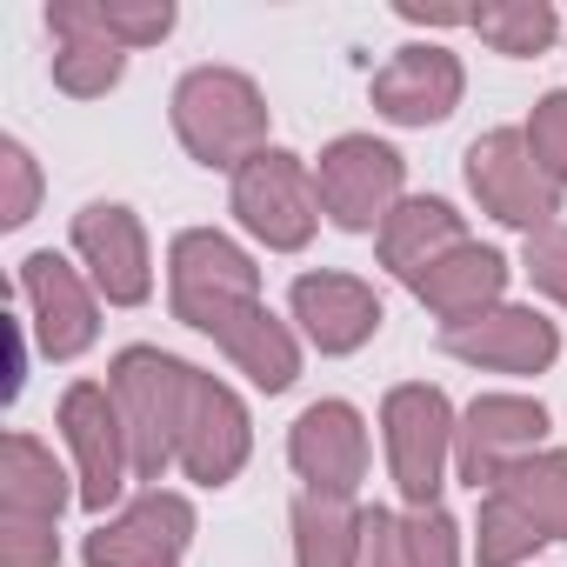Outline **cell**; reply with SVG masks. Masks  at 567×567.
<instances>
[{
  "mask_svg": "<svg viewBox=\"0 0 567 567\" xmlns=\"http://www.w3.org/2000/svg\"><path fill=\"white\" fill-rule=\"evenodd\" d=\"M288 461L308 481V494H341L354 501L368 481V421L354 401H308L288 427Z\"/></svg>",
  "mask_w": 567,
  "mask_h": 567,
  "instance_id": "9a60e30c",
  "label": "cell"
},
{
  "mask_svg": "<svg viewBox=\"0 0 567 567\" xmlns=\"http://www.w3.org/2000/svg\"><path fill=\"white\" fill-rule=\"evenodd\" d=\"M54 427L74 454V487H81V507L107 520V507L121 501V487L134 481V447H127V427H121V408L107 394V381H74L54 408Z\"/></svg>",
  "mask_w": 567,
  "mask_h": 567,
  "instance_id": "ba28073f",
  "label": "cell"
},
{
  "mask_svg": "<svg viewBox=\"0 0 567 567\" xmlns=\"http://www.w3.org/2000/svg\"><path fill=\"white\" fill-rule=\"evenodd\" d=\"M68 501H81V487L68 481V467L54 461V447L28 427H14L0 441V514L21 520H61Z\"/></svg>",
  "mask_w": 567,
  "mask_h": 567,
  "instance_id": "7402d4cb",
  "label": "cell"
},
{
  "mask_svg": "<svg viewBox=\"0 0 567 567\" xmlns=\"http://www.w3.org/2000/svg\"><path fill=\"white\" fill-rule=\"evenodd\" d=\"M520 134H527V147H534V161L547 167V181H554V187L567 194V87H554V94H540Z\"/></svg>",
  "mask_w": 567,
  "mask_h": 567,
  "instance_id": "f1b7e54d",
  "label": "cell"
},
{
  "mask_svg": "<svg viewBox=\"0 0 567 567\" xmlns=\"http://www.w3.org/2000/svg\"><path fill=\"white\" fill-rule=\"evenodd\" d=\"M174 0H54L48 34L61 41H114V48H161L174 34Z\"/></svg>",
  "mask_w": 567,
  "mask_h": 567,
  "instance_id": "44dd1931",
  "label": "cell"
},
{
  "mask_svg": "<svg viewBox=\"0 0 567 567\" xmlns=\"http://www.w3.org/2000/svg\"><path fill=\"white\" fill-rule=\"evenodd\" d=\"M61 520H21L0 514V567H61Z\"/></svg>",
  "mask_w": 567,
  "mask_h": 567,
  "instance_id": "1f68e13d",
  "label": "cell"
},
{
  "mask_svg": "<svg viewBox=\"0 0 567 567\" xmlns=\"http://www.w3.org/2000/svg\"><path fill=\"white\" fill-rule=\"evenodd\" d=\"M494 487L507 501H520L547 540H567V447H540V454L514 461Z\"/></svg>",
  "mask_w": 567,
  "mask_h": 567,
  "instance_id": "cb8c5ba5",
  "label": "cell"
},
{
  "mask_svg": "<svg viewBox=\"0 0 567 567\" xmlns=\"http://www.w3.org/2000/svg\"><path fill=\"white\" fill-rule=\"evenodd\" d=\"M467 534H474V567H520V560H534V547H547V534L534 527V514L520 501H507L501 487L481 494Z\"/></svg>",
  "mask_w": 567,
  "mask_h": 567,
  "instance_id": "484cf974",
  "label": "cell"
},
{
  "mask_svg": "<svg viewBox=\"0 0 567 567\" xmlns=\"http://www.w3.org/2000/svg\"><path fill=\"white\" fill-rule=\"evenodd\" d=\"M461 174H467V194L481 200V214H494L501 227L540 234V227H554V214H560V187L547 181V167L534 161V147H527L520 127H487V134H474L467 154H461Z\"/></svg>",
  "mask_w": 567,
  "mask_h": 567,
  "instance_id": "52a82bcc",
  "label": "cell"
},
{
  "mask_svg": "<svg viewBox=\"0 0 567 567\" xmlns=\"http://www.w3.org/2000/svg\"><path fill=\"white\" fill-rule=\"evenodd\" d=\"M454 401L434 381H401L381 401V441H388V474L401 507H441L447 467H454Z\"/></svg>",
  "mask_w": 567,
  "mask_h": 567,
  "instance_id": "3957f363",
  "label": "cell"
},
{
  "mask_svg": "<svg viewBox=\"0 0 567 567\" xmlns=\"http://www.w3.org/2000/svg\"><path fill=\"white\" fill-rule=\"evenodd\" d=\"M21 301H28V328L41 341L48 361H81L94 341H101V295H94V280L54 254V247H34L21 260Z\"/></svg>",
  "mask_w": 567,
  "mask_h": 567,
  "instance_id": "9c48e42d",
  "label": "cell"
},
{
  "mask_svg": "<svg viewBox=\"0 0 567 567\" xmlns=\"http://www.w3.org/2000/svg\"><path fill=\"white\" fill-rule=\"evenodd\" d=\"M187 381L194 361L167 354V348H121L107 368V394L121 408L127 447H134V481H154L181 461V414H187Z\"/></svg>",
  "mask_w": 567,
  "mask_h": 567,
  "instance_id": "7a4b0ae2",
  "label": "cell"
},
{
  "mask_svg": "<svg viewBox=\"0 0 567 567\" xmlns=\"http://www.w3.org/2000/svg\"><path fill=\"white\" fill-rule=\"evenodd\" d=\"M361 540H368V507L301 487V501H295V567H361Z\"/></svg>",
  "mask_w": 567,
  "mask_h": 567,
  "instance_id": "603a6c76",
  "label": "cell"
},
{
  "mask_svg": "<svg viewBox=\"0 0 567 567\" xmlns=\"http://www.w3.org/2000/svg\"><path fill=\"white\" fill-rule=\"evenodd\" d=\"M74 260L81 274L94 280V295L107 308H147L154 301V247H147V227L134 207L121 200H87L74 214Z\"/></svg>",
  "mask_w": 567,
  "mask_h": 567,
  "instance_id": "8fae6325",
  "label": "cell"
},
{
  "mask_svg": "<svg viewBox=\"0 0 567 567\" xmlns=\"http://www.w3.org/2000/svg\"><path fill=\"white\" fill-rule=\"evenodd\" d=\"M127 74V48L114 41H61L54 48V87L74 101H101L107 87H121Z\"/></svg>",
  "mask_w": 567,
  "mask_h": 567,
  "instance_id": "4316f807",
  "label": "cell"
},
{
  "mask_svg": "<svg viewBox=\"0 0 567 567\" xmlns=\"http://www.w3.org/2000/svg\"><path fill=\"white\" fill-rule=\"evenodd\" d=\"M361 567H408V540H401V514L394 507H368Z\"/></svg>",
  "mask_w": 567,
  "mask_h": 567,
  "instance_id": "d6a6232c",
  "label": "cell"
},
{
  "mask_svg": "<svg viewBox=\"0 0 567 567\" xmlns=\"http://www.w3.org/2000/svg\"><path fill=\"white\" fill-rule=\"evenodd\" d=\"M547 408L534 394H474L461 408V427H454V474L487 494L514 461L540 454L547 447Z\"/></svg>",
  "mask_w": 567,
  "mask_h": 567,
  "instance_id": "7c38bea8",
  "label": "cell"
},
{
  "mask_svg": "<svg viewBox=\"0 0 567 567\" xmlns=\"http://www.w3.org/2000/svg\"><path fill=\"white\" fill-rule=\"evenodd\" d=\"M8 381H0V401H21V381H28V321H8Z\"/></svg>",
  "mask_w": 567,
  "mask_h": 567,
  "instance_id": "836d02e7",
  "label": "cell"
},
{
  "mask_svg": "<svg viewBox=\"0 0 567 567\" xmlns=\"http://www.w3.org/2000/svg\"><path fill=\"white\" fill-rule=\"evenodd\" d=\"M368 94H374V114L394 127H441L467 94V68L441 41H408L394 48V61L374 74Z\"/></svg>",
  "mask_w": 567,
  "mask_h": 567,
  "instance_id": "e0dca14e",
  "label": "cell"
},
{
  "mask_svg": "<svg viewBox=\"0 0 567 567\" xmlns=\"http://www.w3.org/2000/svg\"><path fill=\"white\" fill-rule=\"evenodd\" d=\"M507 274H514V267H507L501 247L461 240L454 254H441L427 274L408 280V295H414L427 315H441V328H461V321H481L487 308L507 301Z\"/></svg>",
  "mask_w": 567,
  "mask_h": 567,
  "instance_id": "ac0fdd59",
  "label": "cell"
},
{
  "mask_svg": "<svg viewBox=\"0 0 567 567\" xmlns=\"http://www.w3.org/2000/svg\"><path fill=\"white\" fill-rule=\"evenodd\" d=\"M288 315H295L301 341L321 348V354H361L381 334V321H388V308H381V295L368 288V280L361 274H334V267L295 274Z\"/></svg>",
  "mask_w": 567,
  "mask_h": 567,
  "instance_id": "2e32d148",
  "label": "cell"
},
{
  "mask_svg": "<svg viewBox=\"0 0 567 567\" xmlns=\"http://www.w3.org/2000/svg\"><path fill=\"white\" fill-rule=\"evenodd\" d=\"M247 454H254L247 401H240L220 374L194 368V381H187V414H181V461H174V467H181L194 487H227V481L247 467Z\"/></svg>",
  "mask_w": 567,
  "mask_h": 567,
  "instance_id": "4fadbf2b",
  "label": "cell"
},
{
  "mask_svg": "<svg viewBox=\"0 0 567 567\" xmlns=\"http://www.w3.org/2000/svg\"><path fill=\"white\" fill-rule=\"evenodd\" d=\"M167 114H174V141L187 147V161H200V167H214V174H227V181H234L254 154L274 147V141H267V127H274L267 94H260L254 74H240V68H187V74L174 81Z\"/></svg>",
  "mask_w": 567,
  "mask_h": 567,
  "instance_id": "6da1fadb",
  "label": "cell"
},
{
  "mask_svg": "<svg viewBox=\"0 0 567 567\" xmlns=\"http://www.w3.org/2000/svg\"><path fill=\"white\" fill-rule=\"evenodd\" d=\"M461 520L447 507H408L401 514V540H408V567H461Z\"/></svg>",
  "mask_w": 567,
  "mask_h": 567,
  "instance_id": "83f0119b",
  "label": "cell"
},
{
  "mask_svg": "<svg viewBox=\"0 0 567 567\" xmlns=\"http://www.w3.org/2000/svg\"><path fill=\"white\" fill-rule=\"evenodd\" d=\"M520 274L534 280V295H547L554 308H567V227H560V220L540 227V234H527V247H520Z\"/></svg>",
  "mask_w": 567,
  "mask_h": 567,
  "instance_id": "4dcf8cb0",
  "label": "cell"
},
{
  "mask_svg": "<svg viewBox=\"0 0 567 567\" xmlns=\"http://www.w3.org/2000/svg\"><path fill=\"white\" fill-rule=\"evenodd\" d=\"M0 181H8V194H0V227H28L34 207H41V167L28 154V141H0Z\"/></svg>",
  "mask_w": 567,
  "mask_h": 567,
  "instance_id": "f546056e",
  "label": "cell"
},
{
  "mask_svg": "<svg viewBox=\"0 0 567 567\" xmlns=\"http://www.w3.org/2000/svg\"><path fill=\"white\" fill-rule=\"evenodd\" d=\"M214 295H260V267L220 227H181L167 240V308H194Z\"/></svg>",
  "mask_w": 567,
  "mask_h": 567,
  "instance_id": "d6986e66",
  "label": "cell"
},
{
  "mask_svg": "<svg viewBox=\"0 0 567 567\" xmlns=\"http://www.w3.org/2000/svg\"><path fill=\"white\" fill-rule=\"evenodd\" d=\"M194 501L174 487H147L127 507H114L107 520H94V534L81 540L87 567H181V554L194 547Z\"/></svg>",
  "mask_w": 567,
  "mask_h": 567,
  "instance_id": "30bf717a",
  "label": "cell"
},
{
  "mask_svg": "<svg viewBox=\"0 0 567 567\" xmlns=\"http://www.w3.org/2000/svg\"><path fill=\"white\" fill-rule=\"evenodd\" d=\"M467 28H474L494 54H507V61L547 54V48L560 41V14L547 8V0H487V8L467 14Z\"/></svg>",
  "mask_w": 567,
  "mask_h": 567,
  "instance_id": "d4e9b609",
  "label": "cell"
},
{
  "mask_svg": "<svg viewBox=\"0 0 567 567\" xmlns=\"http://www.w3.org/2000/svg\"><path fill=\"white\" fill-rule=\"evenodd\" d=\"M461 240H467V214H461L454 200H441V194H408V200L381 220L374 254H381V267H388L394 280H414V274H427L441 254H454Z\"/></svg>",
  "mask_w": 567,
  "mask_h": 567,
  "instance_id": "ffe728a7",
  "label": "cell"
},
{
  "mask_svg": "<svg viewBox=\"0 0 567 567\" xmlns=\"http://www.w3.org/2000/svg\"><path fill=\"white\" fill-rule=\"evenodd\" d=\"M174 321L207 334L260 394H288L301 381V334H295V321H280L260 295H214V301L174 308Z\"/></svg>",
  "mask_w": 567,
  "mask_h": 567,
  "instance_id": "277c9868",
  "label": "cell"
},
{
  "mask_svg": "<svg viewBox=\"0 0 567 567\" xmlns=\"http://www.w3.org/2000/svg\"><path fill=\"white\" fill-rule=\"evenodd\" d=\"M315 187H321V214L341 234H381V220L408 200V161H401V147H388L374 134H341L321 147Z\"/></svg>",
  "mask_w": 567,
  "mask_h": 567,
  "instance_id": "8992f818",
  "label": "cell"
},
{
  "mask_svg": "<svg viewBox=\"0 0 567 567\" xmlns=\"http://www.w3.org/2000/svg\"><path fill=\"white\" fill-rule=\"evenodd\" d=\"M441 354L461 361V368H481V374H547L560 361V328L540 315V308H487L481 321H461V328H441Z\"/></svg>",
  "mask_w": 567,
  "mask_h": 567,
  "instance_id": "5bb4252c",
  "label": "cell"
},
{
  "mask_svg": "<svg viewBox=\"0 0 567 567\" xmlns=\"http://www.w3.org/2000/svg\"><path fill=\"white\" fill-rule=\"evenodd\" d=\"M227 207L240 220L247 240H260L267 254H301L321 227V187H315V167L288 147H267L254 154L234 187H227Z\"/></svg>",
  "mask_w": 567,
  "mask_h": 567,
  "instance_id": "5b68a950",
  "label": "cell"
}]
</instances>
